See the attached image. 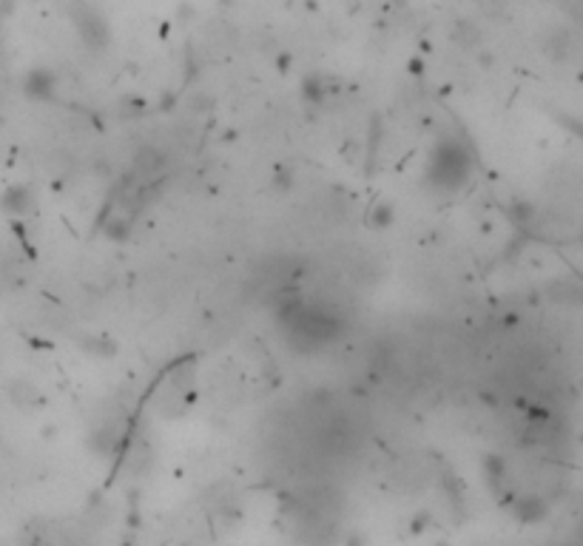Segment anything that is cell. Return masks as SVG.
I'll list each match as a JSON object with an SVG mask.
<instances>
[{"label":"cell","instance_id":"2","mask_svg":"<svg viewBox=\"0 0 583 546\" xmlns=\"http://www.w3.org/2000/svg\"><path fill=\"white\" fill-rule=\"evenodd\" d=\"M29 191L26 188H9V191L0 197V205H3L6 211H14V213H20V211H26L29 208Z\"/></svg>","mask_w":583,"mask_h":546},{"label":"cell","instance_id":"1","mask_svg":"<svg viewBox=\"0 0 583 546\" xmlns=\"http://www.w3.org/2000/svg\"><path fill=\"white\" fill-rule=\"evenodd\" d=\"M52 77L46 75V71H32V75L26 77V94L29 97H49V91H52Z\"/></svg>","mask_w":583,"mask_h":546}]
</instances>
